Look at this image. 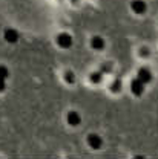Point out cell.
Instances as JSON below:
<instances>
[{
  "mask_svg": "<svg viewBox=\"0 0 158 159\" xmlns=\"http://www.w3.org/2000/svg\"><path fill=\"white\" fill-rule=\"evenodd\" d=\"M132 8H134V11H135L137 14H141V12L146 11V3L141 2V0H135V2L132 3Z\"/></svg>",
  "mask_w": 158,
  "mask_h": 159,
  "instance_id": "1",
  "label": "cell"
},
{
  "mask_svg": "<svg viewBox=\"0 0 158 159\" xmlns=\"http://www.w3.org/2000/svg\"><path fill=\"white\" fill-rule=\"evenodd\" d=\"M59 44L63 46V48H69L71 46V37L68 34H61L59 37Z\"/></svg>",
  "mask_w": 158,
  "mask_h": 159,
  "instance_id": "2",
  "label": "cell"
},
{
  "mask_svg": "<svg viewBox=\"0 0 158 159\" xmlns=\"http://www.w3.org/2000/svg\"><path fill=\"white\" fill-rule=\"evenodd\" d=\"M68 122H69V124H72V125L80 124V115L79 113H75V112H71V113L68 115Z\"/></svg>",
  "mask_w": 158,
  "mask_h": 159,
  "instance_id": "3",
  "label": "cell"
},
{
  "mask_svg": "<svg viewBox=\"0 0 158 159\" xmlns=\"http://www.w3.org/2000/svg\"><path fill=\"white\" fill-rule=\"evenodd\" d=\"M132 89H134V92L141 93V92H143V81H141V80H135L134 84H132Z\"/></svg>",
  "mask_w": 158,
  "mask_h": 159,
  "instance_id": "4",
  "label": "cell"
},
{
  "mask_svg": "<svg viewBox=\"0 0 158 159\" xmlns=\"http://www.w3.org/2000/svg\"><path fill=\"white\" fill-rule=\"evenodd\" d=\"M140 80H141L143 83H147V81L151 80V72H147L146 69H141V72H140Z\"/></svg>",
  "mask_w": 158,
  "mask_h": 159,
  "instance_id": "5",
  "label": "cell"
},
{
  "mask_svg": "<svg viewBox=\"0 0 158 159\" xmlns=\"http://www.w3.org/2000/svg\"><path fill=\"white\" fill-rule=\"evenodd\" d=\"M103 44H104V41L100 39V37H95V39H92V46H94L95 49H101V48H103Z\"/></svg>",
  "mask_w": 158,
  "mask_h": 159,
  "instance_id": "6",
  "label": "cell"
},
{
  "mask_svg": "<svg viewBox=\"0 0 158 159\" xmlns=\"http://www.w3.org/2000/svg\"><path fill=\"white\" fill-rule=\"evenodd\" d=\"M5 39L8 40V41H16V39H17V34H16L14 31H6Z\"/></svg>",
  "mask_w": 158,
  "mask_h": 159,
  "instance_id": "7",
  "label": "cell"
},
{
  "mask_svg": "<svg viewBox=\"0 0 158 159\" xmlns=\"http://www.w3.org/2000/svg\"><path fill=\"white\" fill-rule=\"evenodd\" d=\"M100 142H101V139H100L98 136H95V135L89 138V144H91L92 147H100Z\"/></svg>",
  "mask_w": 158,
  "mask_h": 159,
  "instance_id": "8",
  "label": "cell"
}]
</instances>
